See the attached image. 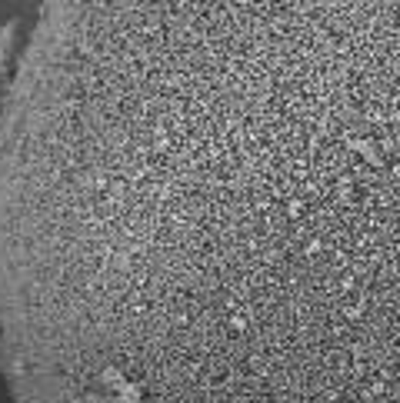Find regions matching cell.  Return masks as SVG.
Returning a JSON list of instances; mask_svg holds the SVG:
<instances>
[{
	"label": "cell",
	"instance_id": "obj_1",
	"mask_svg": "<svg viewBox=\"0 0 400 403\" xmlns=\"http://www.w3.org/2000/svg\"><path fill=\"white\" fill-rule=\"evenodd\" d=\"M0 367L17 403H400V0H47Z\"/></svg>",
	"mask_w": 400,
	"mask_h": 403
}]
</instances>
